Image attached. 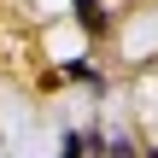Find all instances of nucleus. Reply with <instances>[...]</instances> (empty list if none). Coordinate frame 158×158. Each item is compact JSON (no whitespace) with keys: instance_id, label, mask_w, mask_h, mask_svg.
<instances>
[{"instance_id":"nucleus-1","label":"nucleus","mask_w":158,"mask_h":158,"mask_svg":"<svg viewBox=\"0 0 158 158\" xmlns=\"http://www.w3.org/2000/svg\"><path fill=\"white\" fill-rule=\"evenodd\" d=\"M76 18H82V29H88V35H100V29H106V12H100V0H76Z\"/></svg>"},{"instance_id":"nucleus-2","label":"nucleus","mask_w":158,"mask_h":158,"mask_svg":"<svg viewBox=\"0 0 158 158\" xmlns=\"http://www.w3.org/2000/svg\"><path fill=\"white\" fill-rule=\"evenodd\" d=\"M59 158H82V141L70 135V141H64V152H59Z\"/></svg>"}]
</instances>
